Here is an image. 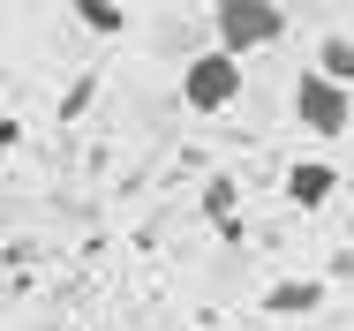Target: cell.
I'll list each match as a JSON object with an SVG mask.
<instances>
[{"label":"cell","instance_id":"obj_10","mask_svg":"<svg viewBox=\"0 0 354 331\" xmlns=\"http://www.w3.org/2000/svg\"><path fill=\"white\" fill-rule=\"evenodd\" d=\"M38 331H68V324H38Z\"/></svg>","mask_w":354,"mask_h":331},{"label":"cell","instance_id":"obj_9","mask_svg":"<svg viewBox=\"0 0 354 331\" xmlns=\"http://www.w3.org/2000/svg\"><path fill=\"white\" fill-rule=\"evenodd\" d=\"M91 98H98V75H75V91H68V98H61V113H68V121H75V113H83Z\"/></svg>","mask_w":354,"mask_h":331},{"label":"cell","instance_id":"obj_2","mask_svg":"<svg viewBox=\"0 0 354 331\" xmlns=\"http://www.w3.org/2000/svg\"><path fill=\"white\" fill-rule=\"evenodd\" d=\"M241 61L234 53H218V46H204V53H189L181 61V106L189 113H226L234 98H241Z\"/></svg>","mask_w":354,"mask_h":331},{"label":"cell","instance_id":"obj_4","mask_svg":"<svg viewBox=\"0 0 354 331\" xmlns=\"http://www.w3.org/2000/svg\"><path fill=\"white\" fill-rule=\"evenodd\" d=\"M286 196L301 203V211H324V203L339 196V166H324V158H294V166H286Z\"/></svg>","mask_w":354,"mask_h":331},{"label":"cell","instance_id":"obj_1","mask_svg":"<svg viewBox=\"0 0 354 331\" xmlns=\"http://www.w3.org/2000/svg\"><path fill=\"white\" fill-rule=\"evenodd\" d=\"M212 38H218V53L249 61V53H264V46L286 38V8H272V0H218L212 8Z\"/></svg>","mask_w":354,"mask_h":331},{"label":"cell","instance_id":"obj_6","mask_svg":"<svg viewBox=\"0 0 354 331\" xmlns=\"http://www.w3.org/2000/svg\"><path fill=\"white\" fill-rule=\"evenodd\" d=\"M317 75H332L339 91H354V38L347 30H332V38L317 46Z\"/></svg>","mask_w":354,"mask_h":331},{"label":"cell","instance_id":"obj_5","mask_svg":"<svg viewBox=\"0 0 354 331\" xmlns=\"http://www.w3.org/2000/svg\"><path fill=\"white\" fill-rule=\"evenodd\" d=\"M309 309H324V286L317 278H279L264 294V316H309Z\"/></svg>","mask_w":354,"mask_h":331},{"label":"cell","instance_id":"obj_3","mask_svg":"<svg viewBox=\"0 0 354 331\" xmlns=\"http://www.w3.org/2000/svg\"><path fill=\"white\" fill-rule=\"evenodd\" d=\"M294 121H301V135H347V121H354V91H339L332 75H294Z\"/></svg>","mask_w":354,"mask_h":331},{"label":"cell","instance_id":"obj_7","mask_svg":"<svg viewBox=\"0 0 354 331\" xmlns=\"http://www.w3.org/2000/svg\"><path fill=\"white\" fill-rule=\"evenodd\" d=\"M68 15L91 30V38H121V30H129V8H113V0H75Z\"/></svg>","mask_w":354,"mask_h":331},{"label":"cell","instance_id":"obj_8","mask_svg":"<svg viewBox=\"0 0 354 331\" xmlns=\"http://www.w3.org/2000/svg\"><path fill=\"white\" fill-rule=\"evenodd\" d=\"M204 211H212L218 226H234V181L218 173V181H204Z\"/></svg>","mask_w":354,"mask_h":331}]
</instances>
